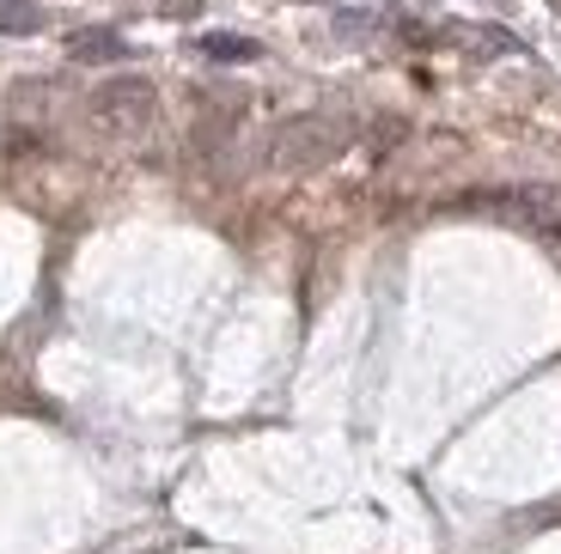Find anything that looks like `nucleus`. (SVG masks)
<instances>
[{
	"instance_id": "5",
	"label": "nucleus",
	"mask_w": 561,
	"mask_h": 554,
	"mask_svg": "<svg viewBox=\"0 0 561 554\" xmlns=\"http://www.w3.org/2000/svg\"><path fill=\"white\" fill-rule=\"evenodd\" d=\"M68 56H73V61H123L128 43L116 37V31H73V37H68Z\"/></svg>"
},
{
	"instance_id": "7",
	"label": "nucleus",
	"mask_w": 561,
	"mask_h": 554,
	"mask_svg": "<svg viewBox=\"0 0 561 554\" xmlns=\"http://www.w3.org/2000/svg\"><path fill=\"white\" fill-rule=\"evenodd\" d=\"M196 49H202V56H214V61H256V56H263L251 37H232V31H208Z\"/></svg>"
},
{
	"instance_id": "1",
	"label": "nucleus",
	"mask_w": 561,
	"mask_h": 554,
	"mask_svg": "<svg viewBox=\"0 0 561 554\" xmlns=\"http://www.w3.org/2000/svg\"><path fill=\"white\" fill-rule=\"evenodd\" d=\"M354 128L342 123V116H323V111H306V116H287V123L268 128V171H280V177H306V171H323L330 159L348 153Z\"/></svg>"
},
{
	"instance_id": "2",
	"label": "nucleus",
	"mask_w": 561,
	"mask_h": 554,
	"mask_svg": "<svg viewBox=\"0 0 561 554\" xmlns=\"http://www.w3.org/2000/svg\"><path fill=\"white\" fill-rule=\"evenodd\" d=\"M153 116H159V85L147 73H116V80L92 85V97H85V123L104 140H140L153 128Z\"/></svg>"
},
{
	"instance_id": "6",
	"label": "nucleus",
	"mask_w": 561,
	"mask_h": 554,
	"mask_svg": "<svg viewBox=\"0 0 561 554\" xmlns=\"http://www.w3.org/2000/svg\"><path fill=\"white\" fill-rule=\"evenodd\" d=\"M31 31H43L37 0H0V37H31Z\"/></svg>"
},
{
	"instance_id": "3",
	"label": "nucleus",
	"mask_w": 561,
	"mask_h": 554,
	"mask_svg": "<svg viewBox=\"0 0 561 554\" xmlns=\"http://www.w3.org/2000/svg\"><path fill=\"white\" fill-rule=\"evenodd\" d=\"M470 213H489V220H506V226H525V232H543V238H561V208L549 189H531V183H513V189H477L463 195Z\"/></svg>"
},
{
	"instance_id": "4",
	"label": "nucleus",
	"mask_w": 561,
	"mask_h": 554,
	"mask_svg": "<svg viewBox=\"0 0 561 554\" xmlns=\"http://www.w3.org/2000/svg\"><path fill=\"white\" fill-rule=\"evenodd\" d=\"M446 37L451 43H463V49H477V56H489V49H494V56H519V37H513V31H501V25H451L446 31Z\"/></svg>"
}]
</instances>
